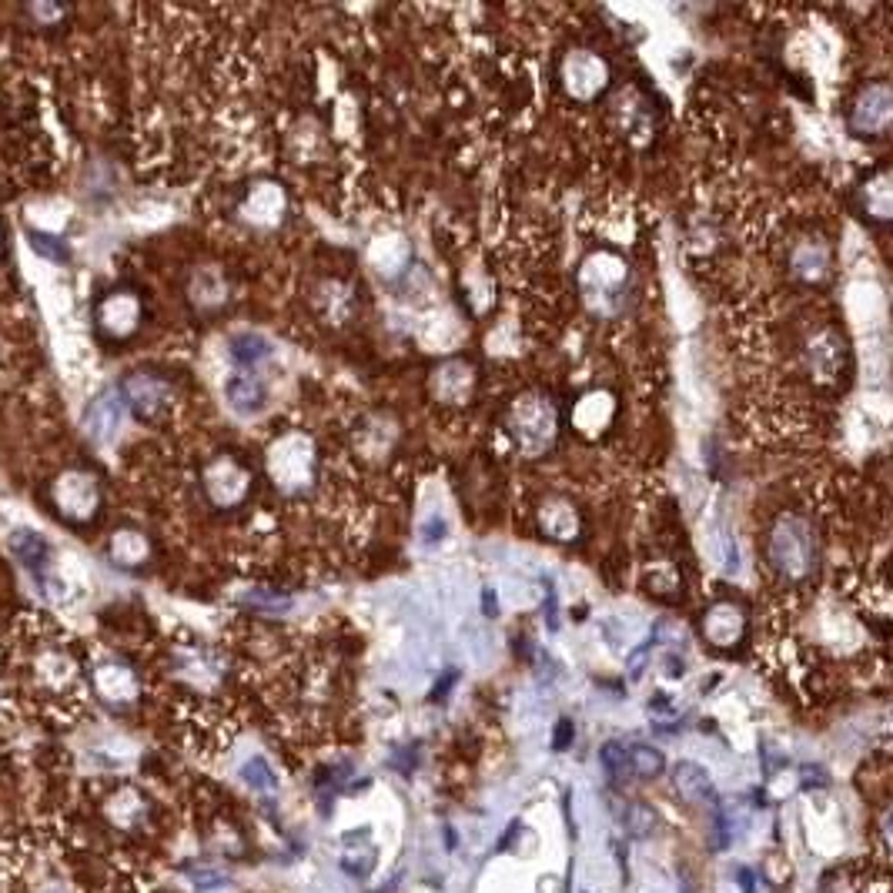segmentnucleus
<instances>
[{
	"label": "nucleus",
	"mask_w": 893,
	"mask_h": 893,
	"mask_svg": "<svg viewBox=\"0 0 893 893\" xmlns=\"http://www.w3.org/2000/svg\"><path fill=\"white\" fill-rule=\"evenodd\" d=\"M51 505L64 522L84 525L97 515L101 509V485L88 469H64L51 482Z\"/></svg>",
	"instance_id": "f257e3e1"
},
{
	"label": "nucleus",
	"mask_w": 893,
	"mask_h": 893,
	"mask_svg": "<svg viewBox=\"0 0 893 893\" xmlns=\"http://www.w3.org/2000/svg\"><path fill=\"white\" fill-rule=\"evenodd\" d=\"M770 556L773 566L787 576V579H803L813 569V535L810 525L797 515L783 519L770 540Z\"/></svg>",
	"instance_id": "f03ea898"
},
{
	"label": "nucleus",
	"mask_w": 893,
	"mask_h": 893,
	"mask_svg": "<svg viewBox=\"0 0 893 893\" xmlns=\"http://www.w3.org/2000/svg\"><path fill=\"white\" fill-rule=\"evenodd\" d=\"M141 325V298L127 288H117L101 298L97 305V331L107 341H124Z\"/></svg>",
	"instance_id": "7ed1b4c3"
},
{
	"label": "nucleus",
	"mask_w": 893,
	"mask_h": 893,
	"mask_svg": "<svg viewBox=\"0 0 893 893\" xmlns=\"http://www.w3.org/2000/svg\"><path fill=\"white\" fill-rule=\"evenodd\" d=\"M121 402H127L137 419L151 422L167 406V382L154 372H131L121 382Z\"/></svg>",
	"instance_id": "20e7f679"
},
{
	"label": "nucleus",
	"mask_w": 893,
	"mask_h": 893,
	"mask_svg": "<svg viewBox=\"0 0 893 893\" xmlns=\"http://www.w3.org/2000/svg\"><path fill=\"white\" fill-rule=\"evenodd\" d=\"M205 492L215 505H235L245 492H248V475L235 459H218L208 472H205Z\"/></svg>",
	"instance_id": "39448f33"
},
{
	"label": "nucleus",
	"mask_w": 893,
	"mask_h": 893,
	"mask_svg": "<svg viewBox=\"0 0 893 893\" xmlns=\"http://www.w3.org/2000/svg\"><path fill=\"white\" fill-rule=\"evenodd\" d=\"M121 415H124V406H121V392H104L97 396L88 412H84V432L91 442H107L114 439V432L121 429Z\"/></svg>",
	"instance_id": "423d86ee"
},
{
	"label": "nucleus",
	"mask_w": 893,
	"mask_h": 893,
	"mask_svg": "<svg viewBox=\"0 0 893 893\" xmlns=\"http://www.w3.org/2000/svg\"><path fill=\"white\" fill-rule=\"evenodd\" d=\"M11 553L21 560V566H24L38 583L48 579L51 546H48V540H44L41 532H34V528H18V532L11 535Z\"/></svg>",
	"instance_id": "0eeeda50"
},
{
	"label": "nucleus",
	"mask_w": 893,
	"mask_h": 893,
	"mask_svg": "<svg viewBox=\"0 0 893 893\" xmlns=\"http://www.w3.org/2000/svg\"><path fill=\"white\" fill-rule=\"evenodd\" d=\"M94 686L97 692L107 699V702H127L134 699L137 692V682H134V673L121 663H104L94 669Z\"/></svg>",
	"instance_id": "6e6552de"
},
{
	"label": "nucleus",
	"mask_w": 893,
	"mask_h": 893,
	"mask_svg": "<svg viewBox=\"0 0 893 893\" xmlns=\"http://www.w3.org/2000/svg\"><path fill=\"white\" fill-rule=\"evenodd\" d=\"M886 121H890V91H886V84H873L860 97V104L853 111V127H860V131H883Z\"/></svg>",
	"instance_id": "1a4fd4ad"
},
{
	"label": "nucleus",
	"mask_w": 893,
	"mask_h": 893,
	"mask_svg": "<svg viewBox=\"0 0 893 893\" xmlns=\"http://www.w3.org/2000/svg\"><path fill=\"white\" fill-rule=\"evenodd\" d=\"M107 556H111L114 566H121V569H134V566H141V563L147 560V540H144L141 532H134V528H121V532L111 535Z\"/></svg>",
	"instance_id": "9d476101"
},
{
	"label": "nucleus",
	"mask_w": 893,
	"mask_h": 893,
	"mask_svg": "<svg viewBox=\"0 0 893 893\" xmlns=\"http://www.w3.org/2000/svg\"><path fill=\"white\" fill-rule=\"evenodd\" d=\"M673 780H676V790H679V797L682 800H689V803H702L706 797H712V783H709V773L699 767V763H679L676 767V773H673Z\"/></svg>",
	"instance_id": "9b49d317"
},
{
	"label": "nucleus",
	"mask_w": 893,
	"mask_h": 893,
	"mask_svg": "<svg viewBox=\"0 0 893 893\" xmlns=\"http://www.w3.org/2000/svg\"><path fill=\"white\" fill-rule=\"evenodd\" d=\"M225 396H228L232 409H235V412H242V415L261 412V406H265V389H261L255 379H248V376L232 379V382L225 386Z\"/></svg>",
	"instance_id": "f8f14e48"
},
{
	"label": "nucleus",
	"mask_w": 893,
	"mask_h": 893,
	"mask_svg": "<svg viewBox=\"0 0 893 893\" xmlns=\"http://www.w3.org/2000/svg\"><path fill=\"white\" fill-rule=\"evenodd\" d=\"M232 355H235V359H238L242 366H255V362L268 359V355H271V345H268L261 335L245 331V335L232 338Z\"/></svg>",
	"instance_id": "ddd939ff"
},
{
	"label": "nucleus",
	"mask_w": 893,
	"mask_h": 893,
	"mask_svg": "<svg viewBox=\"0 0 893 893\" xmlns=\"http://www.w3.org/2000/svg\"><path fill=\"white\" fill-rule=\"evenodd\" d=\"M663 767H666V760H663L659 750H653V747H633V750H629V770H633L639 780H653V777H659Z\"/></svg>",
	"instance_id": "4468645a"
},
{
	"label": "nucleus",
	"mask_w": 893,
	"mask_h": 893,
	"mask_svg": "<svg viewBox=\"0 0 893 893\" xmlns=\"http://www.w3.org/2000/svg\"><path fill=\"white\" fill-rule=\"evenodd\" d=\"M599 760H603V770H606V773H609L616 783H623L626 777H633L626 747H619V743H606V747H603V753H599Z\"/></svg>",
	"instance_id": "2eb2a0df"
},
{
	"label": "nucleus",
	"mask_w": 893,
	"mask_h": 893,
	"mask_svg": "<svg viewBox=\"0 0 893 893\" xmlns=\"http://www.w3.org/2000/svg\"><path fill=\"white\" fill-rule=\"evenodd\" d=\"M242 780H245L252 790H275V787H278V780H275L268 760H261V757H255V760H248V763L242 767Z\"/></svg>",
	"instance_id": "dca6fc26"
},
{
	"label": "nucleus",
	"mask_w": 893,
	"mask_h": 893,
	"mask_svg": "<svg viewBox=\"0 0 893 893\" xmlns=\"http://www.w3.org/2000/svg\"><path fill=\"white\" fill-rule=\"evenodd\" d=\"M653 827H656V813L649 810V807H643V803H636L629 813H626V833L629 836H649L653 833Z\"/></svg>",
	"instance_id": "f3484780"
},
{
	"label": "nucleus",
	"mask_w": 893,
	"mask_h": 893,
	"mask_svg": "<svg viewBox=\"0 0 893 893\" xmlns=\"http://www.w3.org/2000/svg\"><path fill=\"white\" fill-rule=\"evenodd\" d=\"M31 245H34V252H41L48 261H68V248H64V242H58V238H51V235H31Z\"/></svg>",
	"instance_id": "a211bd4d"
},
{
	"label": "nucleus",
	"mask_w": 893,
	"mask_h": 893,
	"mask_svg": "<svg viewBox=\"0 0 893 893\" xmlns=\"http://www.w3.org/2000/svg\"><path fill=\"white\" fill-rule=\"evenodd\" d=\"M28 14H31L41 28H51V24H58L61 18H68V11H64V8H54V4H31Z\"/></svg>",
	"instance_id": "6ab92c4d"
},
{
	"label": "nucleus",
	"mask_w": 893,
	"mask_h": 893,
	"mask_svg": "<svg viewBox=\"0 0 893 893\" xmlns=\"http://www.w3.org/2000/svg\"><path fill=\"white\" fill-rule=\"evenodd\" d=\"M717 543H720V560H723V566L727 569H737V543L730 540V532H717Z\"/></svg>",
	"instance_id": "aec40b11"
},
{
	"label": "nucleus",
	"mask_w": 893,
	"mask_h": 893,
	"mask_svg": "<svg viewBox=\"0 0 893 893\" xmlns=\"http://www.w3.org/2000/svg\"><path fill=\"white\" fill-rule=\"evenodd\" d=\"M569 743H573V723H569V720H563V723L556 727V740H553V750H560V753H563V750H566Z\"/></svg>",
	"instance_id": "412c9836"
},
{
	"label": "nucleus",
	"mask_w": 893,
	"mask_h": 893,
	"mask_svg": "<svg viewBox=\"0 0 893 893\" xmlns=\"http://www.w3.org/2000/svg\"><path fill=\"white\" fill-rule=\"evenodd\" d=\"M445 846H449V850L455 846V830H452V827H445Z\"/></svg>",
	"instance_id": "4be33fe9"
}]
</instances>
